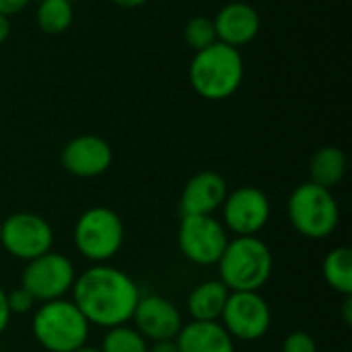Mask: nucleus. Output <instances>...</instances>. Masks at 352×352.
<instances>
[{
  "label": "nucleus",
  "instance_id": "nucleus-1",
  "mask_svg": "<svg viewBox=\"0 0 352 352\" xmlns=\"http://www.w3.org/2000/svg\"><path fill=\"white\" fill-rule=\"evenodd\" d=\"M140 297L138 285L109 264H93L72 285V303L91 326L103 330L130 324Z\"/></svg>",
  "mask_w": 352,
  "mask_h": 352
},
{
  "label": "nucleus",
  "instance_id": "nucleus-2",
  "mask_svg": "<svg viewBox=\"0 0 352 352\" xmlns=\"http://www.w3.org/2000/svg\"><path fill=\"white\" fill-rule=\"evenodd\" d=\"M245 74L243 56L237 47L221 41L194 54L188 66L192 89L206 101H223L233 97Z\"/></svg>",
  "mask_w": 352,
  "mask_h": 352
},
{
  "label": "nucleus",
  "instance_id": "nucleus-3",
  "mask_svg": "<svg viewBox=\"0 0 352 352\" xmlns=\"http://www.w3.org/2000/svg\"><path fill=\"white\" fill-rule=\"evenodd\" d=\"M219 266V280L231 291H258L266 287L272 276L274 258L270 248L258 237L229 239Z\"/></svg>",
  "mask_w": 352,
  "mask_h": 352
},
{
  "label": "nucleus",
  "instance_id": "nucleus-4",
  "mask_svg": "<svg viewBox=\"0 0 352 352\" xmlns=\"http://www.w3.org/2000/svg\"><path fill=\"white\" fill-rule=\"evenodd\" d=\"M91 324L68 299L39 303L31 318V334L47 352H74L89 340Z\"/></svg>",
  "mask_w": 352,
  "mask_h": 352
},
{
  "label": "nucleus",
  "instance_id": "nucleus-5",
  "mask_svg": "<svg viewBox=\"0 0 352 352\" xmlns=\"http://www.w3.org/2000/svg\"><path fill=\"white\" fill-rule=\"evenodd\" d=\"M287 214L293 229L307 239H326L340 223V208L332 190L314 182L299 184L291 192Z\"/></svg>",
  "mask_w": 352,
  "mask_h": 352
},
{
  "label": "nucleus",
  "instance_id": "nucleus-6",
  "mask_svg": "<svg viewBox=\"0 0 352 352\" xmlns=\"http://www.w3.org/2000/svg\"><path fill=\"white\" fill-rule=\"evenodd\" d=\"M76 252L91 264H107L124 245V221L107 206L87 208L72 231Z\"/></svg>",
  "mask_w": 352,
  "mask_h": 352
},
{
  "label": "nucleus",
  "instance_id": "nucleus-7",
  "mask_svg": "<svg viewBox=\"0 0 352 352\" xmlns=\"http://www.w3.org/2000/svg\"><path fill=\"white\" fill-rule=\"evenodd\" d=\"M74 278L76 270L70 258L52 250L35 260L25 262L21 287L29 291L37 303H47L64 299V295L72 291Z\"/></svg>",
  "mask_w": 352,
  "mask_h": 352
},
{
  "label": "nucleus",
  "instance_id": "nucleus-8",
  "mask_svg": "<svg viewBox=\"0 0 352 352\" xmlns=\"http://www.w3.org/2000/svg\"><path fill=\"white\" fill-rule=\"evenodd\" d=\"M177 243L186 260L198 266H214L227 243V229L212 214H188L182 217L177 229Z\"/></svg>",
  "mask_w": 352,
  "mask_h": 352
},
{
  "label": "nucleus",
  "instance_id": "nucleus-9",
  "mask_svg": "<svg viewBox=\"0 0 352 352\" xmlns=\"http://www.w3.org/2000/svg\"><path fill=\"white\" fill-rule=\"evenodd\" d=\"M219 322L233 340L256 342L268 334L272 326V311L258 291H237L229 293Z\"/></svg>",
  "mask_w": 352,
  "mask_h": 352
},
{
  "label": "nucleus",
  "instance_id": "nucleus-10",
  "mask_svg": "<svg viewBox=\"0 0 352 352\" xmlns=\"http://www.w3.org/2000/svg\"><path fill=\"white\" fill-rule=\"evenodd\" d=\"M2 225L0 248L16 260H35L54 248L52 225L35 212H14Z\"/></svg>",
  "mask_w": 352,
  "mask_h": 352
},
{
  "label": "nucleus",
  "instance_id": "nucleus-11",
  "mask_svg": "<svg viewBox=\"0 0 352 352\" xmlns=\"http://www.w3.org/2000/svg\"><path fill=\"white\" fill-rule=\"evenodd\" d=\"M223 227L235 237H254L270 221V200L254 186H243L227 194L223 206Z\"/></svg>",
  "mask_w": 352,
  "mask_h": 352
},
{
  "label": "nucleus",
  "instance_id": "nucleus-12",
  "mask_svg": "<svg viewBox=\"0 0 352 352\" xmlns=\"http://www.w3.org/2000/svg\"><path fill=\"white\" fill-rule=\"evenodd\" d=\"M60 161L70 175L93 179L103 175L111 167L113 151L105 138L95 134H80L64 144Z\"/></svg>",
  "mask_w": 352,
  "mask_h": 352
},
{
  "label": "nucleus",
  "instance_id": "nucleus-13",
  "mask_svg": "<svg viewBox=\"0 0 352 352\" xmlns=\"http://www.w3.org/2000/svg\"><path fill=\"white\" fill-rule=\"evenodd\" d=\"M130 322L134 324L136 332L144 336L148 342L175 340L184 326L182 314L175 307V303L161 295L140 297Z\"/></svg>",
  "mask_w": 352,
  "mask_h": 352
},
{
  "label": "nucleus",
  "instance_id": "nucleus-14",
  "mask_svg": "<svg viewBox=\"0 0 352 352\" xmlns=\"http://www.w3.org/2000/svg\"><path fill=\"white\" fill-rule=\"evenodd\" d=\"M212 23H214V31H217V41L237 47V50L241 45H248L250 41H254L262 27L258 10L243 0L227 2L217 12Z\"/></svg>",
  "mask_w": 352,
  "mask_h": 352
},
{
  "label": "nucleus",
  "instance_id": "nucleus-15",
  "mask_svg": "<svg viewBox=\"0 0 352 352\" xmlns=\"http://www.w3.org/2000/svg\"><path fill=\"white\" fill-rule=\"evenodd\" d=\"M227 182L217 171H200L188 179L182 190L179 210L188 214H214L227 198Z\"/></svg>",
  "mask_w": 352,
  "mask_h": 352
},
{
  "label": "nucleus",
  "instance_id": "nucleus-16",
  "mask_svg": "<svg viewBox=\"0 0 352 352\" xmlns=\"http://www.w3.org/2000/svg\"><path fill=\"white\" fill-rule=\"evenodd\" d=\"M175 342L179 352H235V340L221 322H188Z\"/></svg>",
  "mask_w": 352,
  "mask_h": 352
},
{
  "label": "nucleus",
  "instance_id": "nucleus-17",
  "mask_svg": "<svg viewBox=\"0 0 352 352\" xmlns=\"http://www.w3.org/2000/svg\"><path fill=\"white\" fill-rule=\"evenodd\" d=\"M229 289L221 280H204L188 295V314L192 322H219L229 299Z\"/></svg>",
  "mask_w": 352,
  "mask_h": 352
},
{
  "label": "nucleus",
  "instance_id": "nucleus-18",
  "mask_svg": "<svg viewBox=\"0 0 352 352\" xmlns=\"http://www.w3.org/2000/svg\"><path fill=\"white\" fill-rule=\"evenodd\" d=\"M349 169V161L342 148L338 146H324L320 151H316V155L311 157L309 163V182L322 186V188H336Z\"/></svg>",
  "mask_w": 352,
  "mask_h": 352
},
{
  "label": "nucleus",
  "instance_id": "nucleus-19",
  "mask_svg": "<svg viewBox=\"0 0 352 352\" xmlns=\"http://www.w3.org/2000/svg\"><path fill=\"white\" fill-rule=\"evenodd\" d=\"M324 278L332 291L342 297L352 295V250L342 245L334 248L324 258Z\"/></svg>",
  "mask_w": 352,
  "mask_h": 352
},
{
  "label": "nucleus",
  "instance_id": "nucleus-20",
  "mask_svg": "<svg viewBox=\"0 0 352 352\" xmlns=\"http://www.w3.org/2000/svg\"><path fill=\"white\" fill-rule=\"evenodd\" d=\"M35 21L39 29L47 35H60L68 31L74 21L72 0H39Z\"/></svg>",
  "mask_w": 352,
  "mask_h": 352
},
{
  "label": "nucleus",
  "instance_id": "nucleus-21",
  "mask_svg": "<svg viewBox=\"0 0 352 352\" xmlns=\"http://www.w3.org/2000/svg\"><path fill=\"white\" fill-rule=\"evenodd\" d=\"M101 352H146L148 340L136 332L134 326H116L109 328L101 340Z\"/></svg>",
  "mask_w": 352,
  "mask_h": 352
},
{
  "label": "nucleus",
  "instance_id": "nucleus-22",
  "mask_svg": "<svg viewBox=\"0 0 352 352\" xmlns=\"http://www.w3.org/2000/svg\"><path fill=\"white\" fill-rule=\"evenodd\" d=\"M184 39L194 52H200V50L217 43V31H214L212 19H208V16L190 19L184 27Z\"/></svg>",
  "mask_w": 352,
  "mask_h": 352
},
{
  "label": "nucleus",
  "instance_id": "nucleus-23",
  "mask_svg": "<svg viewBox=\"0 0 352 352\" xmlns=\"http://www.w3.org/2000/svg\"><path fill=\"white\" fill-rule=\"evenodd\" d=\"M283 352H318V342L309 332L297 330L285 338Z\"/></svg>",
  "mask_w": 352,
  "mask_h": 352
},
{
  "label": "nucleus",
  "instance_id": "nucleus-24",
  "mask_svg": "<svg viewBox=\"0 0 352 352\" xmlns=\"http://www.w3.org/2000/svg\"><path fill=\"white\" fill-rule=\"evenodd\" d=\"M6 303H8L10 314H29L37 305V301L33 299V295L29 291H25L23 287L6 293Z\"/></svg>",
  "mask_w": 352,
  "mask_h": 352
},
{
  "label": "nucleus",
  "instance_id": "nucleus-25",
  "mask_svg": "<svg viewBox=\"0 0 352 352\" xmlns=\"http://www.w3.org/2000/svg\"><path fill=\"white\" fill-rule=\"evenodd\" d=\"M29 2L31 0H0V14L10 19L12 14H19L21 10H25Z\"/></svg>",
  "mask_w": 352,
  "mask_h": 352
},
{
  "label": "nucleus",
  "instance_id": "nucleus-26",
  "mask_svg": "<svg viewBox=\"0 0 352 352\" xmlns=\"http://www.w3.org/2000/svg\"><path fill=\"white\" fill-rule=\"evenodd\" d=\"M10 309H8V303H6V291L0 287V336L4 334V330L8 328L10 324Z\"/></svg>",
  "mask_w": 352,
  "mask_h": 352
},
{
  "label": "nucleus",
  "instance_id": "nucleus-27",
  "mask_svg": "<svg viewBox=\"0 0 352 352\" xmlns=\"http://www.w3.org/2000/svg\"><path fill=\"white\" fill-rule=\"evenodd\" d=\"M146 352H179L175 340H159V342H148Z\"/></svg>",
  "mask_w": 352,
  "mask_h": 352
},
{
  "label": "nucleus",
  "instance_id": "nucleus-28",
  "mask_svg": "<svg viewBox=\"0 0 352 352\" xmlns=\"http://www.w3.org/2000/svg\"><path fill=\"white\" fill-rule=\"evenodd\" d=\"M8 35H10V21H8V16L0 14V43H4L8 39Z\"/></svg>",
  "mask_w": 352,
  "mask_h": 352
},
{
  "label": "nucleus",
  "instance_id": "nucleus-29",
  "mask_svg": "<svg viewBox=\"0 0 352 352\" xmlns=\"http://www.w3.org/2000/svg\"><path fill=\"white\" fill-rule=\"evenodd\" d=\"M111 2L118 4V6H122V8H138V6L146 4L148 0H111Z\"/></svg>",
  "mask_w": 352,
  "mask_h": 352
},
{
  "label": "nucleus",
  "instance_id": "nucleus-30",
  "mask_svg": "<svg viewBox=\"0 0 352 352\" xmlns=\"http://www.w3.org/2000/svg\"><path fill=\"white\" fill-rule=\"evenodd\" d=\"M74 352H101V351H99V349H95V346H89V344H85V346L76 349Z\"/></svg>",
  "mask_w": 352,
  "mask_h": 352
},
{
  "label": "nucleus",
  "instance_id": "nucleus-31",
  "mask_svg": "<svg viewBox=\"0 0 352 352\" xmlns=\"http://www.w3.org/2000/svg\"><path fill=\"white\" fill-rule=\"evenodd\" d=\"M0 241H2V225H0Z\"/></svg>",
  "mask_w": 352,
  "mask_h": 352
},
{
  "label": "nucleus",
  "instance_id": "nucleus-32",
  "mask_svg": "<svg viewBox=\"0 0 352 352\" xmlns=\"http://www.w3.org/2000/svg\"><path fill=\"white\" fill-rule=\"evenodd\" d=\"M37 2H39V0H37Z\"/></svg>",
  "mask_w": 352,
  "mask_h": 352
}]
</instances>
